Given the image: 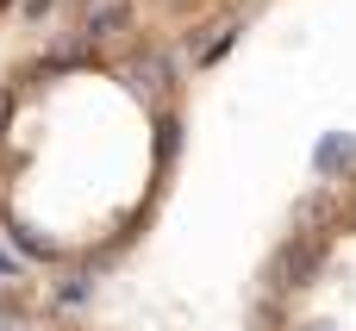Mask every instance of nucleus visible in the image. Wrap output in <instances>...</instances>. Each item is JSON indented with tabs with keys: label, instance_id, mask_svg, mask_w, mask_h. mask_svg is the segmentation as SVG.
Returning <instances> with one entry per match:
<instances>
[{
	"label": "nucleus",
	"instance_id": "f257e3e1",
	"mask_svg": "<svg viewBox=\"0 0 356 331\" xmlns=\"http://www.w3.org/2000/svg\"><path fill=\"white\" fill-rule=\"evenodd\" d=\"M131 25V0H81V38H119Z\"/></svg>",
	"mask_w": 356,
	"mask_h": 331
},
{
	"label": "nucleus",
	"instance_id": "f03ea898",
	"mask_svg": "<svg viewBox=\"0 0 356 331\" xmlns=\"http://www.w3.org/2000/svg\"><path fill=\"white\" fill-rule=\"evenodd\" d=\"M131 75H138V88H150V94H156V88L169 81V63H163V56H138V63H131Z\"/></svg>",
	"mask_w": 356,
	"mask_h": 331
},
{
	"label": "nucleus",
	"instance_id": "7ed1b4c3",
	"mask_svg": "<svg viewBox=\"0 0 356 331\" xmlns=\"http://www.w3.org/2000/svg\"><path fill=\"white\" fill-rule=\"evenodd\" d=\"M50 6H56V0H25V13H31V19H44Z\"/></svg>",
	"mask_w": 356,
	"mask_h": 331
},
{
	"label": "nucleus",
	"instance_id": "20e7f679",
	"mask_svg": "<svg viewBox=\"0 0 356 331\" xmlns=\"http://www.w3.org/2000/svg\"><path fill=\"white\" fill-rule=\"evenodd\" d=\"M0 331H25V325H19V319H13V313H0Z\"/></svg>",
	"mask_w": 356,
	"mask_h": 331
},
{
	"label": "nucleus",
	"instance_id": "39448f33",
	"mask_svg": "<svg viewBox=\"0 0 356 331\" xmlns=\"http://www.w3.org/2000/svg\"><path fill=\"white\" fill-rule=\"evenodd\" d=\"M307 331H332V325H307Z\"/></svg>",
	"mask_w": 356,
	"mask_h": 331
}]
</instances>
